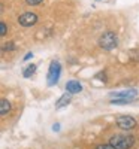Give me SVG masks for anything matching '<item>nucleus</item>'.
<instances>
[{
	"mask_svg": "<svg viewBox=\"0 0 139 149\" xmlns=\"http://www.w3.org/2000/svg\"><path fill=\"white\" fill-rule=\"evenodd\" d=\"M118 45V37L114 31H105L99 37V46L105 49V51H112Z\"/></svg>",
	"mask_w": 139,
	"mask_h": 149,
	"instance_id": "f257e3e1",
	"label": "nucleus"
},
{
	"mask_svg": "<svg viewBox=\"0 0 139 149\" xmlns=\"http://www.w3.org/2000/svg\"><path fill=\"white\" fill-rule=\"evenodd\" d=\"M109 143L115 149H130L135 143V139L132 136H124V134H115L109 139Z\"/></svg>",
	"mask_w": 139,
	"mask_h": 149,
	"instance_id": "f03ea898",
	"label": "nucleus"
},
{
	"mask_svg": "<svg viewBox=\"0 0 139 149\" xmlns=\"http://www.w3.org/2000/svg\"><path fill=\"white\" fill-rule=\"evenodd\" d=\"M60 74H61V64L58 61H51L48 69V76H46L48 85H55L60 79Z\"/></svg>",
	"mask_w": 139,
	"mask_h": 149,
	"instance_id": "7ed1b4c3",
	"label": "nucleus"
},
{
	"mask_svg": "<svg viewBox=\"0 0 139 149\" xmlns=\"http://www.w3.org/2000/svg\"><path fill=\"white\" fill-rule=\"evenodd\" d=\"M18 22L22 27H32L37 22V15L34 14V12H24L22 15H20Z\"/></svg>",
	"mask_w": 139,
	"mask_h": 149,
	"instance_id": "20e7f679",
	"label": "nucleus"
},
{
	"mask_svg": "<svg viewBox=\"0 0 139 149\" xmlns=\"http://www.w3.org/2000/svg\"><path fill=\"white\" fill-rule=\"evenodd\" d=\"M117 125L121 128V130H132L136 127V119L132 118V116H127V115H123V116H118L117 118Z\"/></svg>",
	"mask_w": 139,
	"mask_h": 149,
	"instance_id": "39448f33",
	"label": "nucleus"
},
{
	"mask_svg": "<svg viewBox=\"0 0 139 149\" xmlns=\"http://www.w3.org/2000/svg\"><path fill=\"white\" fill-rule=\"evenodd\" d=\"M136 95H138V91L135 88L127 90V91H118V93H112L111 94L112 98H123V100H133Z\"/></svg>",
	"mask_w": 139,
	"mask_h": 149,
	"instance_id": "423d86ee",
	"label": "nucleus"
},
{
	"mask_svg": "<svg viewBox=\"0 0 139 149\" xmlns=\"http://www.w3.org/2000/svg\"><path fill=\"white\" fill-rule=\"evenodd\" d=\"M66 90H67V93H70V94H78V93L82 91V85H81L78 81H69V82L66 84Z\"/></svg>",
	"mask_w": 139,
	"mask_h": 149,
	"instance_id": "0eeeda50",
	"label": "nucleus"
},
{
	"mask_svg": "<svg viewBox=\"0 0 139 149\" xmlns=\"http://www.w3.org/2000/svg\"><path fill=\"white\" fill-rule=\"evenodd\" d=\"M70 95H72L70 93H66L63 97H60L58 100H57V103H55V107H57V109H60V107H65V106L70 102Z\"/></svg>",
	"mask_w": 139,
	"mask_h": 149,
	"instance_id": "6e6552de",
	"label": "nucleus"
},
{
	"mask_svg": "<svg viewBox=\"0 0 139 149\" xmlns=\"http://www.w3.org/2000/svg\"><path fill=\"white\" fill-rule=\"evenodd\" d=\"M9 110H11V103L3 98V100L0 102V113H2V116H5Z\"/></svg>",
	"mask_w": 139,
	"mask_h": 149,
	"instance_id": "1a4fd4ad",
	"label": "nucleus"
},
{
	"mask_svg": "<svg viewBox=\"0 0 139 149\" xmlns=\"http://www.w3.org/2000/svg\"><path fill=\"white\" fill-rule=\"evenodd\" d=\"M34 72H36V64H30V66H27L26 69L22 70V76L24 78H30Z\"/></svg>",
	"mask_w": 139,
	"mask_h": 149,
	"instance_id": "9d476101",
	"label": "nucleus"
},
{
	"mask_svg": "<svg viewBox=\"0 0 139 149\" xmlns=\"http://www.w3.org/2000/svg\"><path fill=\"white\" fill-rule=\"evenodd\" d=\"M12 49H15L14 42H8V43H5V46H3V51H12Z\"/></svg>",
	"mask_w": 139,
	"mask_h": 149,
	"instance_id": "9b49d317",
	"label": "nucleus"
},
{
	"mask_svg": "<svg viewBox=\"0 0 139 149\" xmlns=\"http://www.w3.org/2000/svg\"><path fill=\"white\" fill-rule=\"evenodd\" d=\"M42 2H44V0H26V3L30 5V6H36V5H39Z\"/></svg>",
	"mask_w": 139,
	"mask_h": 149,
	"instance_id": "f8f14e48",
	"label": "nucleus"
},
{
	"mask_svg": "<svg viewBox=\"0 0 139 149\" xmlns=\"http://www.w3.org/2000/svg\"><path fill=\"white\" fill-rule=\"evenodd\" d=\"M94 149H115V148H114V146L109 143V145H97Z\"/></svg>",
	"mask_w": 139,
	"mask_h": 149,
	"instance_id": "ddd939ff",
	"label": "nucleus"
},
{
	"mask_svg": "<svg viewBox=\"0 0 139 149\" xmlns=\"http://www.w3.org/2000/svg\"><path fill=\"white\" fill-rule=\"evenodd\" d=\"M0 34H2V36H5L6 34V24L2 21V22H0Z\"/></svg>",
	"mask_w": 139,
	"mask_h": 149,
	"instance_id": "4468645a",
	"label": "nucleus"
},
{
	"mask_svg": "<svg viewBox=\"0 0 139 149\" xmlns=\"http://www.w3.org/2000/svg\"><path fill=\"white\" fill-rule=\"evenodd\" d=\"M32 57H33V54H32V52H29V54H26V57H24L22 60H24V61H27V60H30Z\"/></svg>",
	"mask_w": 139,
	"mask_h": 149,
	"instance_id": "2eb2a0df",
	"label": "nucleus"
},
{
	"mask_svg": "<svg viewBox=\"0 0 139 149\" xmlns=\"http://www.w3.org/2000/svg\"><path fill=\"white\" fill-rule=\"evenodd\" d=\"M53 130H54V131H58V130H60V124H54V125H53Z\"/></svg>",
	"mask_w": 139,
	"mask_h": 149,
	"instance_id": "dca6fc26",
	"label": "nucleus"
}]
</instances>
